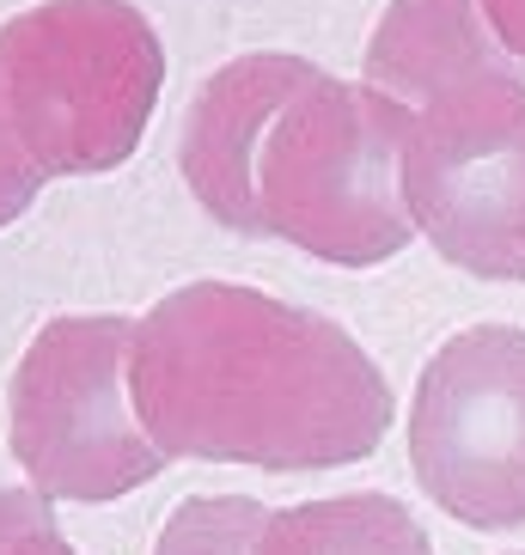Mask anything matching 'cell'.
<instances>
[{
	"mask_svg": "<svg viewBox=\"0 0 525 555\" xmlns=\"http://www.w3.org/2000/svg\"><path fill=\"white\" fill-rule=\"evenodd\" d=\"M129 397L165 457L336 470L379 452L392 378L336 318L245 281H183L135 324Z\"/></svg>",
	"mask_w": 525,
	"mask_h": 555,
	"instance_id": "6da1fadb",
	"label": "cell"
},
{
	"mask_svg": "<svg viewBox=\"0 0 525 555\" xmlns=\"http://www.w3.org/2000/svg\"><path fill=\"white\" fill-rule=\"evenodd\" d=\"M415 111L367 80L318 74L281 104L257 153L262 238H287L306 257L367 269L415 238L404 202V141Z\"/></svg>",
	"mask_w": 525,
	"mask_h": 555,
	"instance_id": "7a4b0ae2",
	"label": "cell"
},
{
	"mask_svg": "<svg viewBox=\"0 0 525 555\" xmlns=\"http://www.w3.org/2000/svg\"><path fill=\"white\" fill-rule=\"evenodd\" d=\"M165 86V43L135 0H37L0 25V99L50 178L116 171Z\"/></svg>",
	"mask_w": 525,
	"mask_h": 555,
	"instance_id": "3957f363",
	"label": "cell"
},
{
	"mask_svg": "<svg viewBox=\"0 0 525 555\" xmlns=\"http://www.w3.org/2000/svg\"><path fill=\"white\" fill-rule=\"evenodd\" d=\"M129 311H55L7 378V446L50 501H116L171 464L129 397Z\"/></svg>",
	"mask_w": 525,
	"mask_h": 555,
	"instance_id": "277c9868",
	"label": "cell"
},
{
	"mask_svg": "<svg viewBox=\"0 0 525 555\" xmlns=\"http://www.w3.org/2000/svg\"><path fill=\"white\" fill-rule=\"evenodd\" d=\"M404 202L446 262L483 281H525V67L415 104Z\"/></svg>",
	"mask_w": 525,
	"mask_h": 555,
	"instance_id": "5b68a950",
	"label": "cell"
},
{
	"mask_svg": "<svg viewBox=\"0 0 525 555\" xmlns=\"http://www.w3.org/2000/svg\"><path fill=\"white\" fill-rule=\"evenodd\" d=\"M410 470L471 531L525 525V324H471L427 354L410 397Z\"/></svg>",
	"mask_w": 525,
	"mask_h": 555,
	"instance_id": "8992f818",
	"label": "cell"
},
{
	"mask_svg": "<svg viewBox=\"0 0 525 555\" xmlns=\"http://www.w3.org/2000/svg\"><path fill=\"white\" fill-rule=\"evenodd\" d=\"M324 67L294 50H245L220 62L196 86V99L183 111L178 134V165L190 196L220 220V227L262 238V208H257V153L281 104L306 92Z\"/></svg>",
	"mask_w": 525,
	"mask_h": 555,
	"instance_id": "52a82bcc",
	"label": "cell"
},
{
	"mask_svg": "<svg viewBox=\"0 0 525 555\" xmlns=\"http://www.w3.org/2000/svg\"><path fill=\"white\" fill-rule=\"evenodd\" d=\"M513 67L525 62L495 37L483 0H392L367 37V86L392 92L410 111L476 74H513Z\"/></svg>",
	"mask_w": 525,
	"mask_h": 555,
	"instance_id": "ba28073f",
	"label": "cell"
},
{
	"mask_svg": "<svg viewBox=\"0 0 525 555\" xmlns=\"http://www.w3.org/2000/svg\"><path fill=\"white\" fill-rule=\"evenodd\" d=\"M251 555H434L427 525L385 489L276 506Z\"/></svg>",
	"mask_w": 525,
	"mask_h": 555,
	"instance_id": "9c48e42d",
	"label": "cell"
},
{
	"mask_svg": "<svg viewBox=\"0 0 525 555\" xmlns=\"http://www.w3.org/2000/svg\"><path fill=\"white\" fill-rule=\"evenodd\" d=\"M269 513L276 506L251 501V494H183L165 513L153 555H251Z\"/></svg>",
	"mask_w": 525,
	"mask_h": 555,
	"instance_id": "30bf717a",
	"label": "cell"
},
{
	"mask_svg": "<svg viewBox=\"0 0 525 555\" xmlns=\"http://www.w3.org/2000/svg\"><path fill=\"white\" fill-rule=\"evenodd\" d=\"M0 555H80L55 525L50 494L0 489Z\"/></svg>",
	"mask_w": 525,
	"mask_h": 555,
	"instance_id": "8fae6325",
	"label": "cell"
},
{
	"mask_svg": "<svg viewBox=\"0 0 525 555\" xmlns=\"http://www.w3.org/2000/svg\"><path fill=\"white\" fill-rule=\"evenodd\" d=\"M50 183V171L31 159L25 147V134L13 129V116H7V99H0V227H13L18 214L37 202V190Z\"/></svg>",
	"mask_w": 525,
	"mask_h": 555,
	"instance_id": "7c38bea8",
	"label": "cell"
},
{
	"mask_svg": "<svg viewBox=\"0 0 525 555\" xmlns=\"http://www.w3.org/2000/svg\"><path fill=\"white\" fill-rule=\"evenodd\" d=\"M483 13H489L495 37H501V43L525 62V0H483Z\"/></svg>",
	"mask_w": 525,
	"mask_h": 555,
	"instance_id": "4fadbf2b",
	"label": "cell"
},
{
	"mask_svg": "<svg viewBox=\"0 0 525 555\" xmlns=\"http://www.w3.org/2000/svg\"><path fill=\"white\" fill-rule=\"evenodd\" d=\"M508 555H525V550H508Z\"/></svg>",
	"mask_w": 525,
	"mask_h": 555,
	"instance_id": "5bb4252c",
	"label": "cell"
}]
</instances>
